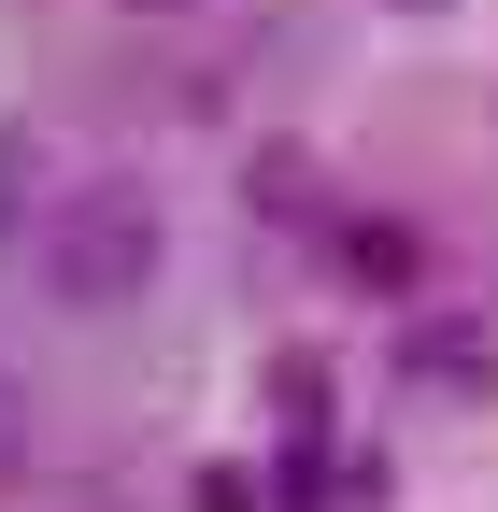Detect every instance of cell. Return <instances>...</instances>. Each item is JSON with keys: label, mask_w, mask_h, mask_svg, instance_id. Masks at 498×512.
<instances>
[{"label": "cell", "mask_w": 498, "mask_h": 512, "mask_svg": "<svg viewBox=\"0 0 498 512\" xmlns=\"http://www.w3.org/2000/svg\"><path fill=\"white\" fill-rule=\"evenodd\" d=\"M29 214H43V143L0 114V256H29Z\"/></svg>", "instance_id": "cell-4"}, {"label": "cell", "mask_w": 498, "mask_h": 512, "mask_svg": "<svg viewBox=\"0 0 498 512\" xmlns=\"http://www.w3.org/2000/svg\"><path fill=\"white\" fill-rule=\"evenodd\" d=\"M399 384H427V399H484V328H470V313H442V328L399 356Z\"/></svg>", "instance_id": "cell-3"}, {"label": "cell", "mask_w": 498, "mask_h": 512, "mask_svg": "<svg viewBox=\"0 0 498 512\" xmlns=\"http://www.w3.org/2000/svg\"><path fill=\"white\" fill-rule=\"evenodd\" d=\"M43 299L57 313H129L157 285V256H171V214H157V185L143 171H86V185H43Z\"/></svg>", "instance_id": "cell-1"}, {"label": "cell", "mask_w": 498, "mask_h": 512, "mask_svg": "<svg viewBox=\"0 0 498 512\" xmlns=\"http://www.w3.org/2000/svg\"><path fill=\"white\" fill-rule=\"evenodd\" d=\"M29 470V413H15V384H0V484Z\"/></svg>", "instance_id": "cell-5"}, {"label": "cell", "mask_w": 498, "mask_h": 512, "mask_svg": "<svg viewBox=\"0 0 498 512\" xmlns=\"http://www.w3.org/2000/svg\"><path fill=\"white\" fill-rule=\"evenodd\" d=\"M171 15H185V0H171Z\"/></svg>", "instance_id": "cell-6"}, {"label": "cell", "mask_w": 498, "mask_h": 512, "mask_svg": "<svg viewBox=\"0 0 498 512\" xmlns=\"http://www.w3.org/2000/svg\"><path fill=\"white\" fill-rule=\"evenodd\" d=\"M342 285L413 299V285H427V228H413V214H356V228H342Z\"/></svg>", "instance_id": "cell-2"}]
</instances>
